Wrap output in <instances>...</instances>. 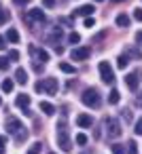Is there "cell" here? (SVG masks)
<instances>
[{"label":"cell","instance_id":"cell-19","mask_svg":"<svg viewBox=\"0 0 142 154\" xmlns=\"http://www.w3.org/2000/svg\"><path fill=\"white\" fill-rule=\"evenodd\" d=\"M60 70H62L64 74H76V68H74L72 63H66V61L60 63Z\"/></svg>","mask_w":142,"mask_h":154},{"label":"cell","instance_id":"cell-11","mask_svg":"<svg viewBox=\"0 0 142 154\" xmlns=\"http://www.w3.org/2000/svg\"><path fill=\"white\" fill-rule=\"evenodd\" d=\"M15 106L21 108V110H28V108H30V95H26V93L17 95V97H15Z\"/></svg>","mask_w":142,"mask_h":154},{"label":"cell","instance_id":"cell-30","mask_svg":"<svg viewBox=\"0 0 142 154\" xmlns=\"http://www.w3.org/2000/svg\"><path fill=\"white\" fill-rule=\"evenodd\" d=\"M7 59H9V61H19V51H15V49L9 51V57H7Z\"/></svg>","mask_w":142,"mask_h":154},{"label":"cell","instance_id":"cell-32","mask_svg":"<svg viewBox=\"0 0 142 154\" xmlns=\"http://www.w3.org/2000/svg\"><path fill=\"white\" fill-rule=\"evenodd\" d=\"M0 70H5V72L9 70V59L7 57H0Z\"/></svg>","mask_w":142,"mask_h":154},{"label":"cell","instance_id":"cell-2","mask_svg":"<svg viewBox=\"0 0 142 154\" xmlns=\"http://www.w3.org/2000/svg\"><path fill=\"white\" fill-rule=\"evenodd\" d=\"M81 101H83L87 108H100V103H102V95H100L98 89H85Z\"/></svg>","mask_w":142,"mask_h":154},{"label":"cell","instance_id":"cell-40","mask_svg":"<svg viewBox=\"0 0 142 154\" xmlns=\"http://www.w3.org/2000/svg\"><path fill=\"white\" fill-rule=\"evenodd\" d=\"M32 68H34L36 72H43V63H36V61H34V63H32Z\"/></svg>","mask_w":142,"mask_h":154},{"label":"cell","instance_id":"cell-36","mask_svg":"<svg viewBox=\"0 0 142 154\" xmlns=\"http://www.w3.org/2000/svg\"><path fill=\"white\" fill-rule=\"evenodd\" d=\"M43 7L45 9H53L55 7V0H43Z\"/></svg>","mask_w":142,"mask_h":154},{"label":"cell","instance_id":"cell-15","mask_svg":"<svg viewBox=\"0 0 142 154\" xmlns=\"http://www.w3.org/2000/svg\"><path fill=\"white\" fill-rule=\"evenodd\" d=\"M129 21H131V19H129L125 13H121V15H117V17H115V23H117V28H127V26H129Z\"/></svg>","mask_w":142,"mask_h":154},{"label":"cell","instance_id":"cell-8","mask_svg":"<svg viewBox=\"0 0 142 154\" xmlns=\"http://www.w3.org/2000/svg\"><path fill=\"white\" fill-rule=\"evenodd\" d=\"M93 11H95L93 5H83V7H79V9L74 11V15H79V17H91Z\"/></svg>","mask_w":142,"mask_h":154},{"label":"cell","instance_id":"cell-12","mask_svg":"<svg viewBox=\"0 0 142 154\" xmlns=\"http://www.w3.org/2000/svg\"><path fill=\"white\" fill-rule=\"evenodd\" d=\"M76 125L83 127V129H89V127L93 125V118H91L89 114H79V116H76Z\"/></svg>","mask_w":142,"mask_h":154},{"label":"cell","instance_id":"cell-27","mask_svg":"<svg viewBox=\"0 0 142 154\" xmlns=\"http://www.w3.org/2000/svg\"><path fill=\"white\" fill-rule=\"evenodd\" d=\"M68 42H70V45H76V42H81V34H76V32H70V34H68Z\"/></svg>","mask_w":142,"mask_h":154},{"label":"cell","instance_id":"cell-45","mask_svg":"<svg viewBox=\"0 0 142 154\" xmlns=\"http://www.w3.org/2000/svg\"><path fill=\"white\" fill-rule=\"evenodd\" d=\"M138 101H140V103H142V97H140V99H138Z\"/></svg>","mask_w":142,"mask_h":154},{"label":"cell","instance_id":"cell-22","mask_svg":"<svg viewBox=\"0 0 142 154\" xmlns=\"http://www.w3.org/2000/svg\"><path fill=\"white\" fill-rule=\"evenodd\" d=\"M125 152H127V154H138V143H136L134 139H129V141H127V148H125Z\"/></svg>","mask_w":142,"mask_h":154},{"label":"cell","instance_id":"cell-42","mask_svg":"<svg viewBox=\"0 0 142 154\" xmlns=\"http://www.w3.org/2000/svg\"><path fill=\"white\" fill-rule=\"evenodd\" d=\"M136 40H138V42H140V45H142V30H140V32H138V34H136Z\"/></svg>","mask_w":142,"mask_h":154},{"label":"cell","instance_id":"cell-44","mask_svg":"<svg viewBox=\"0 0 142 154\" xmlns=\"http://www.w3.org/2000/svg\"><path fill=\"white\" fill-rule=\"evenodd\" d=\"M0 106H2V97H0Z\"/></svg>","mask_w":142,"mask_h":154},{"label":"cell","instance_id":"cell-29","mask_svg":"<svg viewBox=\"0 0 142 154\" xmlns=\"http://www.w3.org/2000/svg\"><path fill=\"white\" fill-rule=\"evenodd\" d=\"M74 141H76L79 146H85V143H87V135H85V133H79V135L74 137Z\"/></svg>","mask_w":142,"mask_h":154},{"label":"cell","instance_id":"cell-37","mask_svg":"<svg viewBox=\"0 0 142 154\" xmlns=\"http://www.w3.org/2000/svg\"><path fill=\"white\" fill-rule=\"evenodd\" d=\"M28 2H30V0H13V5H15V7H26Z\"/></svg>","mask_w":142,"mask_h":154},{"label":"cell","instance_id":"cell-24","mask_svg":"<svg viewBox=\"0 0 142 154\" xmlns=\"http://www.w3.org/2000/svg\"><path fill=\"white\" fill-rule=\"evenodd\" d=\"M40 152H43V143H40V141L32 143V146H30V150H28V154H40Z\"/></svg>","mask_w":142,"mask_h":154},{"label":"cell","instance_id":"cell-5","mask_svg":"<svg viewBox=\"0 0 142 154\" xmlns=\"http://www.w3.org/2000/svg\"><path fill=\"white\" fill-rule=\"evenodd\" d=\"M89 55H91V49H89V47H76V49H72V51H70V57H72L74 61L89 59Z\"/></svg>","mask_w":142,"mask_h":154},{"label":"cell","instance_id":"cell-1","mask_svg":"<svg viewBox=\"0 0 142 154\" xmlns=\"http://www.w3.org/2000/svg\"><path fill=\"white\" fill-rule=\"evenodd\" d=\"M55 139H57V146H60L62 152H70V150H72V141H70V137H68V127H66V120H64V118L57 122Z\"/></svg>","mask_w":142,"mask_h":154},{"label":"cell","instance_id":"cell-39","mask_svg":"<svg viewBox=\"0 0 142 154\" xmlns=\"http://www.w3.org/2000/svg\"><path fill=\"white\" fill-rule=\"evenodd\" d=\"M123 118L129 122V120H131V112H129V110H123Z\"/></svg>","mask_w":142,"mask_h":154},{"label":"cell","instance_id":"cell-9","mask_svg":"<svg viewBox=\"0 0 142 154\" xmlns=\"http://www.w3.org/2000/svg\"><path fill=\"white\" fill-rule=\"evenodd\" d=\"M125 85H127L129 91H136L138 89V72H129L125 76Z\"/></svg>","mask_w":142,"mask_h":154},{"label":"cell","instance_id":"cell-21","mask_svg":"<svg viewBox=\"0 0 142 154\" xmlns=\"http://www.w3.org/2000/svg\"><path fill=\"white\" fill-rule=\"evenodd\" d=\"M15 139H17L19 143H21V141H26V139H28V129H26V127H24V129H19V131L15 133Z\"/></svg>","mask_w":142,"mask_h":154},{"label":"cell","instance_id":"cell-20","mask_svg":"<svg viewBox=\"0 0 142 154\" xmlns=\"http://www.w3.org/2000/svg\"><path fill=\"white\" fill-rule=\"evenodd\" d=\"M119 99H121V95H119V91H117V89H110V93H108V103H112V106H117V103H119Z\"/></svg>","mask_w":142,"mask_h":154},{"label":"cell","instance_id":"cell-26","mask_svg":"<svg viewBox=\"0 0 142 154\" xmlns=\"http://www.w3.org/2000/svg\"><path fill=\"white\" fill-rule=\"evenodd\" d=\"M127 66H129V59H127L125 55H119V59H117V68L123 70V68H127Z\"/></svg>","mask_w":142,"mask_h":154},{"label":"cell","instance_id":"cell-7","mask_svg":"<svg viewBox=\"0 0 142 154\" xmlns=\"http://www.w3.org/2000/svg\"><path fill=\"white\" fill-rule=\"evenodd\" d=\"M30 53H32V57H36V59H40V61H49V53L45 51V49H36L34 45H30Z\"/></svg>","mask_w":142,"mask_h":154},{"label":"cell","instance_id":"cell-13","mask_svg":"<svg viewBox=\"0 0 142 154\" xmlns=\"http://www.w3.org/2000/svg\"><path fill=\"white\" fill-rule=\"evenodd\" d=\"M28 21H45V11L32 9V11L28 13Z\"/></svg>","mask_w":142,"mask_h":154},{"label":"cell","instance_id":"cell-23","mask_svg":"<svg viewBox=\"0 0 142 154\" xmlns=\"http://www.w3.org/2000/svg\"><path fill=\"white\" fill-rule=\"evenodd\" d=\"M110 150H112V154H127L123 143H112V146H110Z\"/></svg>","mask_w":142,"mask_h":154},{"label":"cell","instance_id":"cell-6","mask_svg":"<svg viewBox=\"0 0 142 154\" xmlns=\"http://www.w3.org/2000/svg\"><path fill=\"white\" fill-rule=\"evenodd\" d=\"M40 87H43V91L49 93V95H55L57 89H60V85H57L55 78H43V80H40Z\"/></svg>","mask_w":142,"mask_h":154},{"label":"cell","instance_id":"cell-17","mask_svg":"<svg viewBox=\"0 0 142 154\" xmlns=\"http://www.w3.org/2000/svg\"><path fill=\"white\" fill-rule=\"evenodd\" d=\"M123 55H125L127 59H129V57H134V59H142V51H138V49H134V47H127Z\"/></svg>","mask_w":142,"mask_h":154},{"label":"cell","instance_id":"cell-33","mask_svg":"<svg viewBox=\"0 0 142 154\" xmlns=\"http://www.w3.org/2000/svg\"><path fill=\"white\" fill-rule=\"evenodd\" d=\"M134 19H136V21H142V9H140V7L134 9Z\"/></svg>","mask_w":142,"mask_h":154},{"label":"cell","instance_id":"cell-16","mask_svg":"<svg viewBox=\"0 0 142 154\" xmlns=\"http://www.w3.org/2000/svg\"><path fill=\"white\" fill-rule=\"evenodd\" d=\"M15 80H17L19 85H26V82H28V72H26L24 68H17V70H15Z\"/></svg>","mask_w":142,"mask_h":154},{"label":"cell","instance_id":"cell-31","mask_svg":"<svg viewBox=\"0 0 142 154\" xmlns=\"http://www.w3.org/2000/svg\"><path fill=\"white\" fill-rule=\"evenodd\" d=\"M11 19V15L7 13V11H0V26H2V23H7Z\"/></svg>","mask_w":142,"mask_h":154},{"label":"cell","instance_id":"cell-25","mask_svg":"<svg viewBox=\"0 0 142 154\" xmlns=\"http://www.w3.org/2000/svg\"><path fill=\"white\" fill-rule=\"evenodd\" d=\"M0 87H2V91H5V93H11V91H13V80L5 78V80H2V85H0Z\"/></svg>","mask_w":142,"mask_h":154},{"label":"cell","instance_id":"cell-3","mask_svg":"<svg viewBox=\"0 0 142 154\" xmlns=\"http://www.w3.org/2000/svg\"><path fill=\"white\" fill-rule=\"evenodd\" d=\"M98 72H100V78H102L106 85H112V82H115V72H112V68H110L108 61H100V63H98Z\"/></svg>","mask_w":142,"mask_h":154},{"label":"cell","instance_id":"cell-47","mask_svg":"<svg viewBox=\"0 0 142 154\" xmlns=\"http://www.w3.org/2000/svg\"><path fill=\"white\" fill-rule=\"evenodd\" d=\"M49 154H55V152H49Z\"/></svg>","mask_w":142,"mask_h":154},{"label":"cell","instance_id":"cell-28","mask_svg":"<svg viewBox=\"0 0 142 154\" xmlns=\"http://www.w3.org/2000/svg\"><path fill=\"white\" fill-rule=\"evenodd\" d=\"M49 38H51L53 42H55V40H60V38H62V28H55V30L51 32V36H49Z\"/></svg>","mask_w":142,"mask_h":154},{"label":"cell","instance_id":"cell-38","mask_svg":"<svg viewBox=\"0 0 142 154\" xmlns=\"http://www.w3.org/2000/svg\"><path fill=\"white\" fill-rule=\"evenodd\" d=\"M7 49V40H5V36L0 34V51H5Z\"/></svg>","mask_w":142,"mask_h":154},{"label":"cell","instance_id":"cell-18","mask_svg":"<svg viewBox=\"0 0 142 154\" xmlns=\"http://www.w3.org/2000/svg\"><path fill=\"white\" fill-rule=\"evenodd\" d=\"M38 108H40V110H43L47 116H53V114H55V108H53L49 101H40V103H38Z\"/></svg>","mask_w":142,"mask_h":154},{"label":"cell","instance_id":"cell-10","mask_svg":"<svg viewBox=\"0 0 142 154\" xmlns=\"http://www.w3.org/2000/svg\"><path fill=\"white\" fill-rule=\"evenodd\" d=\"M5 129H7L9 133H13V135H15V133H17L19 129H24V125H21V120H17V118H9V120H7V127H5Z\"/></svg>","mask_w":142,"mask_h":154},{"label":"cell","instance_id":"cell-14","mask_svg":"<svg viewBox=\"0 0 142 154\" xmlns=\"http://www.w3.org/2000/svg\"><path fill=\"white\" fill-rule=\"evenodd\" d=\"M5 40H9V42L17 45V42H19V32H17L15 28H9V30H7V36H5Z\"/></svg>","mask_w":142,"mask_h":154},{"label":"cell","instance_id":"cell-43","mask_svg":"<svg viewBox=\"0 0 142 154\" xmlns=\"http://www.w3.org/2000/svg\"><path fill=\"white\" fill-rule=\"evenodd\" d=\"M112 2H123V0H112Z\"/></svg>","mask_w":142,"mask_h":154},{"label":"cell","instance_id":"cell-34","mask_svg":"<svg viewBox=\"0 0 142 154\" xmlns=\"http://www.w3.org/2000/svg\"><path fill=\"white\" fill-rule=\"evenodd\" d=\"M134 133H136V135H142V118L136 122V127H134Z\"/></svg>","mask_w":142,"mask_h":154},{"label":"cell","instance_id":"cell-46","mask_svg":"<svg viewBox=\"0 0 142 154\" xmlns=\"http://www.w3.org/2000/svg\"><path fill=\"white\" fill-rule=\"evenodd\" d=\"M95 2H102V0H95Z\"/></svg>","mask_w":142,"mask_h":154},{"label":"cell","instance_id":"cell-35","mask_svg":"<svg viewBox=\"0 0 142 154\" xmlns=\"http://www.w3.org/2000/svg\"><path fill=\"white\" fill-rule=\"evenodd\" d=\"M95 26V19L93 17H85V28H93Z\"/></svg>","mask_w":142,"mask_h":154},{"label":"cell","instance_id":"cell-4","mask_svg":"<svg viewBox=\"0 0 142 154\" xmlns=\"http://www.w3.org/2000/svg\"><path fill=\"white\" fill-rule=\"evenodd\" d=\"M104 127H106V135L108 137H119L121 135V125L117 118H106L104 120Z\"/></svg>","mask_w":142,"mask_h":154},{"label":"cell","instance_id":"cell-41","mask_svg":"<svg viewBox=\"0 0 142 154\" xmlns=\"http://www.w3.org/2000/svg\"><path fill=\"white\" fill-rule=\"evenodd\" d=\"M5 146H7V137H0V150H5Z\"/></svg>","mask_w":142,"mask_h":154}]
</instances>
